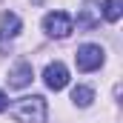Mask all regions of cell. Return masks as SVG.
<instances>
[{"label":"cell","instance_id":"obj_1","mask_svg":"<svg viewBox=\"0 0 123 123\" xmlns=\"http://www.w3.org/2000/svg\"><path fill=\"white\" fill-rule=\"evenodd\" d=\"M12 117L17 123H46L49 115V106L40 94H29V97H20L17 103H12Z\"/></svg>","mask_w":123,"mask_h":123},{"label":"cell","instance_id":"obj_2","mask_svg":"<svg viewBox=\"0 0 123 123\" xmlns=\"http://www.w3.org/2000/svg\"><path fill=\"white\" fill-rule=\"evenodd\" d=\"M103 60H106V52L97 43H83L77 49V55H74V63H77L80 72H94V69L103 66Z\"/></svg>","mask_w":123,"mask_h":123},{"label":"cell","instance_id":"obj_3","mask_svg":"<svg viewBox=\"0 0 123 123\" xmlns=\"http://www.w3.org/2000/svg\"><path fill=\"white\" fill-rule=\"evenodd\" d=\"M74 29V20H72V14H66V12H49L46 17H43V31L49 34V37H69Z\"/></svg>","mask_w":123,"mask_h":123},{"label":"cell","instance_id":"obj_4","mask_svg":"<svg viewBox=\"0 0 123 123\" xmlns=\"http://www.w3.org/2000/svg\"><path fill=\"white\" fill-rule=\"evenodd\" d=\"M20 26H23V23H20V17H17L14 12H3V14H0V52H6L9 40L17 37Z\"/></svg>","mask_w":123,"mask_h":123},{"label":"cell","instance_id":"obj_5","mask_svg":"<svg viewBox=\"0 0 123 123\" xmlns=\"http://www.w3.org/2000/svg\"><path fill=\"white\" fill-rule=\"evenodd\" d=\"M43 80H46V86L49 89H55V92H60L66 89V83H69V69L63 66V63H49L46 69H43Z\"/></svg>","mask_w":123,"mask_h":123},{"label":"cell","instance_id":"obj_6","mask_svg":"<svg viewBox=\"0 0 123 123\" xmlns=\"http://www.w3.org/2000/svg\"><path fill=\"white\" fill-rule=\"evenodd\" d=\"M31 77H34V69H31L29 60H17L14 63V69L9 72V86L12 89H23V86H29Z\"/></svg>","mask_w":123,"mask_h":123},{"label":"cell","instance_id":"obj_7","mask_svg":"<svg viewBox=\"0 0 123 123\" xmlns=\"http://www.w3.org/2000/svg\"><path fill=\"white\" fill-rule=\"evenodd\" d=\"M100 3L97 0H86L83 3V9H80V14H77V26L80 29H94V26H100Z\"/></svg>","mask_w":123,"mask_h":123},{"label":"cell","instance_id":"obj_8","mask_svg":"<svg viewBox=\"0 0 123 123\" xmlns=\"http://www.w3.org/2000/svg\"><path fill=\"white\" fill-rule=\"evenodd\" d=\"M100 14H103L109 23H117V20H120V14H123V0H103Z\"/></svg>","mask_w":123,"mask_h":123},{"label":"cell","instance_id":"obj_9","mask_svg":"<svg viewBox=\"0 0 123 123\" xmlns=\"http://www.w3.org/2000/svg\"><path fill=\"white\" fill-rule=\"evenodd\" d=\"M72 100H74V106L86 109V106H92V100H94V92L89 89V86H74V89H72Z\"/></svg>","mask_w":123,"mask_h":123},{"label":"cell","instance_id":"obj_10","mask_svg":"<svg viewBox=\"0 0 123 123\" xmlns=\"http://www.w3.org/2000/svg\"><path fill=\"white\" fill-rule=\"evenodd\" d=\"M6 109H9V100H6V94L0 92V112H6Z\"/></svg>","mask_w":123,"mask_h":123}]
</instances>
